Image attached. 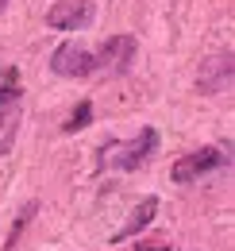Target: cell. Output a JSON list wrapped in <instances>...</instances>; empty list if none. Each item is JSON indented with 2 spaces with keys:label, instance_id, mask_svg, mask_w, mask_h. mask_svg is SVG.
<instances>
[{
  "label": "cell",
  "instance_id": "obj_6",
  "mask_svg": "<svg viewBox=\"0 0 235 251\" xmlns=\"http://www.w3.org/2000/svg\"><path fill=\"white\" fill-rule=\"evenodd\" d=\"M50 70H54L58 77H89V74H93V54H89L85 47H77V43H66V47L54 50Z\"/></svg>",
  "mask_w": 235,
  "mask_h": 251
},
{
  "label": "cell",
  "instance_id": "obj_7",
  "mask_svg": "<svg viewBox=\"0 0 235 251\" xmlns=\"http://www.w3.org/2000/svg\"><path fill=\"white\" fill-rule=\"evenodd\" d=\"M154 213H158V201H154V197H143V201L135 205V213L127 217V224H123V228H119L116 236H112V244H123L127 236H135V232H143V228H147L150 220H154Z\"/></svg>",
  "mask_w": 235,
  "mask_h": 251
},
{
  "label": "cell",
  "instance_id": "obj_2",
  "mask_svg": "<svg viewBox=\"0 0 235 251\" xmlns=\"http://www.w3.org/2000/svg\"><path fill=\"white\" fill-rule=\"evenodd\" d=\"M220 166H232V151L224 147H201V151H193V155L177 158L174 162V182L181 186H189V182H197V178H205L212 170H220Z\"/></svg>",
  "mask_w": 235,
  "mask_h": 251
},
{
  "label": "cell",
  "instance_id": "obj_1",
  "mask_svg": "<svg viewBox=\"0 0 235 251\" xmlns=\"http://www.w3.org/2000/svg\"><path fill=\"white\" fill-rule=\"evenodd\" d=\"M135 39L131 35H112V39H104L100 43V50L93 54V74H100V77H119V74H127L131 62H135Z\"/></svg>",
  "mask_w": 235,
  "mask_h": 251
},
{
  "label": "cell",
  "instance_id": "obj_13",
  "mask_svg": "<svg viewBox=\"0 0 235 251\" xmlns=\"http://www.w3.org/2000/svg\"><path fill=\"white\" fill-rule=\"evenodd\" d=\"M4 4H8V0H0V12H4Z\"/></svg>",
  "mask_w": 235,
  "mask_h": 251
},
{
  "label": "cell",
  "instance_id": "obj_9",
  "mask_svg": "<svg viewBox=\"0 0 235 251\" xmlns=\"http://www.w3.org/2000/svg\"><path fill=\"white\" fill-rule=\"evenodd\" d=\"M35 213H39V205H35V201H31V205H24V213L16 217L12 232H8V244H4V251H16V240H20V232H24V228L31 224V217H35Z\"/></svg>",
  "mask_w": 235,
  "mask_h": 251
},
{
  "label": "cell",
  "instance_id": "obj_10",
  "mask_svg": "<svg viewBox=\"0 0 235 251\" xmlns=\"http://www.w3.org/2000/svg\"><path fill=\"white\" fill-rule=\"evenodd\" d=\"M89 120H93V104L81 100V104L73 108V116L66 120V131H81V127H89Z\"/></svg>",
  "mask_w": 235,
  "mask_h": 251
},
{
  "label": "cell",
  "instance_id": "obj_4",
  "mask_svg": "<svg viewBox=\"0 0 235 251\" xmlns=\"http://www.w3.org/2000/svg\"><path fill=\"white\" fill-rule=\"evenodd\" d=\"M93 16H96L93 0H58L47 12V27H54V31H81V27L93 24Z\"/></svg>",
  "mask_w": 235,
  "mask_h": 251
},
{
  "label": "cell",
  "instance_id": "obj_3",
  "mask_svg": "<svg viewBox=\"0 0 235 251\" xmlns=\"http://www.w3.org/2000/svg\"><path fill=\"white\" fill-rule=\"evenodd\" d=\"M154 147H158V131H154V127H143L131 143H119V147L112 143L108 155L100 158V162H104V166L112 162V166H119V170H139V166L154 155Z\"/></svg>",
  "mask_w": 235,
  "mask_h": 251
},
{
  "label": "cell",
  "instance_id": "obj_8",
  "mask_svg": "<svg viewBox=\"0 0 235 251\" xmlns=\"http://www.w3.org/2000/svg\"><path fill=\"white\" fill-rule=\"evenodd\" d=\"M16 81H20V70H16V66L0 70V112H8V104H16V100H20Z\"/></svg>",
  "mask_w": 235,
  "mask_h": 251
},
{
  "label": "cell",
  "instance_id": "obj_12",
  "mask_svg": "<svg viewBox=\"0 0 235 251\" xmlns=\"http://www.w3.org/2000/svg\"><path fill=\"white\" fill-rule=\"evenodd\" d=\"M4 151H8V139H0V155H4Z\"/></svg>",
  "mask_w": 235,
  "mask_h": 251
},
{
  "label": "cell",
  "instance_id": "obj_5",
  "mask_svg": "<svg viewBox=\"0 0 235 251\" xmlns=\"http://www.w3.org/2000/svg\"><path fill=\"white\" fill-rule=\"evenodd\" d=\"M232 70H235V54L232 50L205 58L201 70H197V93L212 97V93H220V89H228V85H232Z\"/></svg>",
  "mask_w": 235,
  "mask_h": 251
},
{
  "label": "cell",
  "instance_id": "obj_11",
  "mask_svg": "<svg viewBox=\"0 0 235 251\" xmlns=\"http://www.w3.org/2000/svg\"><path fill=\"white\" fill-rule=\"evenodd\" d=\"M135 251H170V244H162V240H158V244H139Z\"/></svg>",
  "mask_w": 235,
  "mask_h": 251
}]
</instances>
